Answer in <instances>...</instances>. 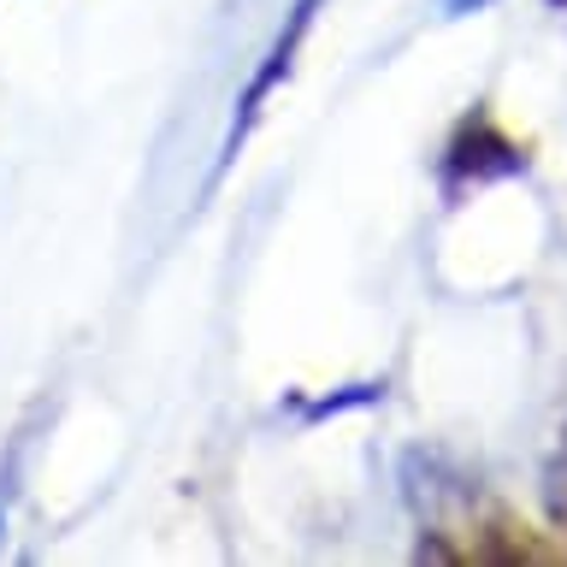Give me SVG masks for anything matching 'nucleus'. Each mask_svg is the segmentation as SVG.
Wrapping results in <instances>:
<instances>
[{
  "label": "nucleus",
  "instance_id": "2",
  "mask_svg": "<svg viewBox=\"0 0 567 567\" xmlns=\"http://www.w3.org/2000/svg\"><path fill=\"white\" fill-rule=\"evenodd\" d=\"M319 7L326 0H296L290 7V18H284V30L272 35V48H266V60H260V71L248 78V89H243V101H237V118H230V136H225V159L248 142V131L260 124V113H266V101L284 89V78L296 71V53H301V42H308V30H313V18H319Z\"/></svg>",
  "mask_w": 567,
  "mask_h": 567
},
{
  "label": "nucleus",
  "instance_id": "1",
  "mask_svg": "<svg viewBox=\"0 0 567 567\" xmlns=\"http://www.w3.org/2000/svg\"><path fill=\"white\" fill-rule=\"evenodd\" d=\"M514 172H526V148L485 113V106L455 124L450 148H443V184L450 189H467V184L478 189V184H496V177H514Z\"/></svg>",
  "mask_w": 567,
  "mask_h": 567
},
{
  "label": "nucleus",
  "instance_id": "3",
  "mask_svg": "<svg viewBox=\"0 0 567 567\" xmlns=\"http://www.w3.org/2000/svg\"><path fill=\"white\" fill-rule=\"evenodd\" d=\"M467 556H478V561H561L567 549L544 544L538 532H532L526 520H514V514H491V520L473 532Z\"/></svg>",
  "mask_w": 567,
  "mask_h": 567
},
{
  "label": "nucleus",
  "instance_id": "4",
  "mask_svg": "<svg viewBox=\"0 0 567 567\" xmlns=\"http://www.w3.org/2000/svg\"><path fill=\"white\" fill-rule=\"evenodd\" d=\"M549 508H556V526H561V538H567V478L549 485Z\"/></svg>",
  "mask_w": 567,
  "mask_h": 567
}]
</instances>
